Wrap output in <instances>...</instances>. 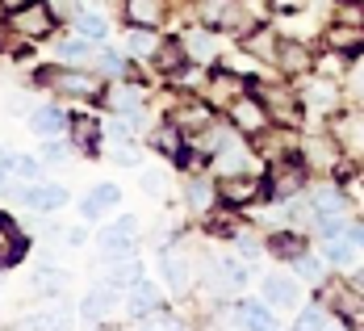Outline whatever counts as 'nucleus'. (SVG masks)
<instances>
[{
  "label": "nucleus",
  "mask_w": 364,
  "mask_h": 331,
  "mask_svg": "<svg viewBox=\"0 0 364 331\" xmlns=\"http://www.w3.org/2000/svg\"><path fill=\"white\" fill-rule=\"evenodd\" d=\"M259 93V101H264V110H268V117H277L281 126H297L301 122V113H306V105H301V93H297V84H277V88H255Z\"/></svg>",
  "instance_id": "obj_1"
},
{
  "label": "nucleus",
  "mask_w": 364,
  "mask_h": 331,
  "mask_svg": "<svg viewBox=\"0 0 364 331\" xmlns=\"http://www.w3.org/2000/svg\"><path fill=\"white\" fill-rule=\"evenodd\" d=\"M226 110H230V126L243 130V135H252V139H259L268 130V110H264L259 93H239Z\"/></svg>",
  "instance_id": "obj_2"
},
{
  "label": "nucleus",
  "mask_w": 364,
  "mask_h": 331,
  "mask_svg": "<svg viewBox=\"0 0 364 331\" xmlns=\"http://www.w3.org/2000/svg\"><path fill=\"white\" fill-rule=\"evenodd\" d=\"M331 51H339V55H348V59H360L364 55V26L360 21H331L327 34H323Z\"/></svg>",
  "instance_id": "obj_3"
},
{
  "label": "nucleus",
  "mask_w": 364,
  "mask_h": 331,
  "mask_svg": "<svg viewBox=\"0 0 364 331\" xmlns=\"http://www.w3.org/2000/svg\"><path fill=\"white\" fill-rule=\"evenodd\" d=\"M134 235H139V222L134 219H117V222H109V226L97 231V248L105 252V260L109 256H126L130 243H134Z\"/></svg>",
  "instance_id": "obj_4"
},
{
  "label": "nucleus",
  "mask_w": 364,
  "mask_h": 331,
  "mask_svg": "<svg viewBox=\"0 0 364 331\" xmlns=\"http://www.w3.org/2000/svg\"><path fill=\"white\" fill-rule=\"evenodd\" d=\"M30 210L38 214H50V210H63L68 206V184H55V181H34L26 189V197H21Z\"/></svg>",
  "instance_id": "obj_5"
},
{
  "label": "nucleus",
  "mask_w": 364,
  "mask_h": 331,
  "mask_svg": "<svg viewBox=\"0 0 364 331\" xmlns=\"http://www.w3.org/2000/svg\"><path fill=\"white\" fill-rule=\"evenodd\" d=\"M42 80H55V88H63V93H72V97H101V93H105V84H101L97 75L75 72V68H63V72H42Z\"/></svg>",
  "instance_id": "obj_6"
},
{
  "label": "nucleus",
  "mask_w": 364,
  "mask_h": 331,
  "mask_svg": "<svg viewBox=\"0 0 364 331\" xmlns=\"http://www.w3.org/2000/svg\"><path fill=\"white\" fill-rule=\"evenodd\" d=\"M50 26H55V13H50V4H38V0H30L26 9H17V13H13V30H17V34L42 38Z\"/></svg>",
  "instance_id": "obj_7"
},
{
  "label": "nucleus",
  "mask_w": 364,
  "mask_h": 331,
  "mask_svg": "<svg viewBox=\"0 0 364 331\" xmlns=\"http://www.w3.org/2000/svg\"><path fill=\"white\" fill-rule=\"evenodd\" d=\"M159 306H164V290H159L155 281L139 277V281L130 285V298H126L130 319H146V315H151V310H159Z\"/></svg>",
  "instance_id": "obj_8"
},
{
  "label": "nucleus",
  "mask_w": 364,
  "mask_h": 331,
  "mask_svg": "<svg viewBox=\"0 0 364 331\" xmlns=\"http://www.w3.org/2000/svg\"><path fill=\"white\" fill-rule=\"evenodd\" d=\"M281 72L289 75H297V72H314V55L301 46V42H293V38H281V46H277V59H272Z\"/></svg>",
  "instance_id": "obj_9"
},
{
  "label": "nucleus",
  "mask_w": 364,
  "mask_h": 331,
  "mask_svg": "<svg viewBox=\"0 0 364 331\" xmlns=\"http://www.w3.org/2000/svg\"><path fill=\"white\" fill-rule=\"evenodd\" d=\"M259 193L268 197L264 181H255V177H243V172H235V177H226V181H222V201H226V206H247V201H255Z\"/></svg>",
  "instance_id": "obj_10"
},
{
  "label": "nucleus",
  "mask_w": 364,
  "mask_h": 331,
  "mask_svg": "<svg viewBox=\"0 0 364 331\" xmlns=\"http://www.w3.org/2000/svg\"><path fill=\"white\" fill-rule=\"evenodd\" d=\"M301 105L314 110V113H331L339 105V88L331 80H306L301 84Z\"/></svg>",
  "instance_id": "obj_11"
},
{
  "label": "nucleus",
  "mask_w": 364,
  "mask_h": 331,
  "mask_svg": "<svg viewBox=\"0 0 364 331\" xmlns=\"http://www.w3.org/2000/svg\"><path fill=\"white\" fill-rule=\"evenodd\" d=\"M159 264H164V285H168L172 294H184V290L193 285V268H188V260H184L176 248H168V252L159 256Z\"/></svg>",
  "instance_id": "obj_12"
},
{
  "label": "nucleus",
  "mask_w": 364,
  "mask_h": 331,
  "mask_svg": "<svg viewBox=\"0 0 364 331\" xmlns=\"http://www.w3.org/2000/svg\"><path fill=\"white\" fill-rule=\"evenodd\" d=\"M335 143L348 155H364V117L360 113H343L335 122Z\"/></svg>",
  "instance_id": "obj_13"
},
{
  "label": "nucleus",
  "mask_w": 364,
  "mask_h": 331,
  "mask_svg": "<svg viewBox=\"0 0 364 331\" xmlns=\"http://www.w3.org/2000/svg\"><path fill=\"white\" fill-rule=\"evenodd\" d=\"M68 130H72L75 151H84V155H97V143H101L97 117H88V113H75V117H68Z\"/></svg>",
  "instance_id": "obj_14"
},
{
  "label": "nucleus",
  "mask_w": 364,
  "mask_h": 331,
  "mask_svg": "<svg viewBox=\"0 0 364 331\" xmlns=\"http://www.w3.org/2000/svg\"><path fill=\"white\" fill-rule=\"evenodd\" d=\"M117 201H122V189H117V184H97V189H92V193L80 201V214L97 222L101 214H105V210H113Z\"/></svg>",
  "instance_id": "obj_15"
},
{
  "label": "nucleus",
  "mask_w": 364,
  "mask_h": 331,
  "mask_svg": "<svg viewBox=\"0 0 364 331\" xmlns=\"http://www.w3.org/2000/svg\"><path fill=\"white\" fill-rule=\"evenodd\" d=\"M297 294H301L297 277H285V273L264 277V298H268L272 306H297Z\"/></svg>",
  "instance_id": "obj_16"
},
{
  "label": "nucleus",
  "mask_w": 364,
  "mask_h": 331,
  "mask_svg": "<svg viewBox=\"0 0 364 331\" xmlns=\"http://www.w3.org/2000/svg\"><path fill=\"white\" fill-rule=\"evenodd\" d=\"M139 277H143V264H139V260H130V252H126V256H109L105 281H109L113 290H122V285H134Z\"/></svg>",
  "instance_id": "obj_17"
},
{
  "label": "nucleus",
  "mask_w": 364,
  "mask_h": 331,
  "mask_svg": "<svg viewBox=\"0 0 364 331\" xmlns=\"http://www.w3.org/2000/svg\"><path fill=\"white\" fill-rule=\"evenodd\" d=\"M327 302H331V310L335 315H343V319H356L364 310V294L356 290V285H335L327 294Z\"/></svg>",
  "instance_id": "obj_18"
},
{
  "label": "nucleus",
  "mask_w": 364,
  "mask_h": 331,
  "mask_svg": "<svg viewBox=\"0 0 364 331\" xmlns=\"http://www.w3.org/2000/svg\"><path fill=\"white\" fill-rule=\"evenodd\" d=\"M21 252H26L21 231H17L13 222L0 214V268H4V264H17V260H21Z\"/></svg>",
  "instance_id": "obj_19"
},
{
  "label": "nucleus",
  "mask_w": 364,
  "mask_h": 331,
  "mask_svg": "<svg viewBox=\"0 0 364 331\" xmlns=\"http://www.w3.org/2000/svg\"><path fill=\"white\" fill-rule=\"evenodd\" d=\"M268 252H272L277 260H289L293 264L297 256H306V239H301L297 231H277V235L268 239Z\"/></svg>",
  "instance_id": "obj_20"
},
{
  "label": "nucleus",
  "mask_w": 364,
  "mask_h": 331,
  "mask_svg": "<svg viewBox=\"0 0 364 331\" xmlns=\"http://www.w3.org/2000/svg\"><path fill=\"white\" fill-rule=\"evenodd\" d=\"M113 306H117V290H113V285H105V290H92V294L80 302V315L97 323V319H105V315H109Z\"/></svg>",
  "instance_id": "obj_21"
},
{
  "label": "nucleus",
  "mask_w": 364,
  "mask_h": 331,
  "mask_svg": "<svg viewBox=\"0 0 364 331\" xmlns=\"http://www.w3.org/2000/svg\"><path fill=\"white\" fill-rule=\"evenodd\" d=\"M63 126H68V113L59 110V105H42V110L30 117V130H34V135H46V139H50V135H63Z\"/></svg>",
  "instance_id": "obj_22"
},
{
  "label": "nucleus",
  "mask_w": 364,
  "mask_h": 331,
  "mask_svg": "<svg viewBox=\"0 0 364 331\" xmlns=\"http://www.w3.org/2000/svg\"><path fill=\"white\" fill-rule=\"evenodd\" d=\"M214 281H218V290H239L247 281V268L230 256H218L214 260Z\"/></svg>",
  "instance_id": "obj_23"
},
{
  "label": "nucleus",
  "mask_w": 364,
  "mask_h": 331,
  "mask_svg": "<svg viewBox=\"0 0 364 331\" xmlns=\"http://www.w3.org/2000/svg\"><path fill=\"white\" fill-rule=\"evenodd\" d=\"M164 17V0H126V21L130 26H155Z\"/></svg>",
  "instance_id": "obj_24"
},
{
  "label": "nucleus",
  "mask_w": 364,
  "mask_h": 331,
  "mask_svg": "<svg viewBox=\"0 0 364 331\" xmlns=\"http://www.w3.org/2000/svg\"><path fill=\"white\" fill-rule=\"evenodd\" d=\"M230 323H235V327H268L272 319H268V310H264L259 302H239V306L230 310Z\"/></svg>",
  "instance_id": "obj_25"
},
{
  "label": "nucleus",
  "mask_w": 364,
  "mask_h": 331,
  "mask_svg": "<svg viewBox=\"0 0 364 331\" xmlns=\"http://www.w3.org/2000/svg\"><path fill=\"white\" fill-rule=\"evenodd\" d=\"M126 51L139 55V59H146L151 51H159V46H155V34H151V26H130V34H126Z\"/></svg>",
  "instance_id": "obj_26"
},
{
  "label": "nucleus",
  "mask_w": 364,
  "mask_h": 331,
  "mask_svg": "<svg viewBox=\"0 0 364 331\" xmlns=\"http://www.w3.org/2000/svg\"><path fill=\"white\" fill-rule=\"evenodd\" d=\"M297 327L327 331V327H348V319H343V315H335V310H306V315L297 319Z\"/></svg>",
  "instance_id": "obj_27"
},
{
  "label": "nucleus",
  "mask_w": 364,
  "mask_h": 331,
  "mask_svg": "<svg viewBox=\"0 0 364 331\" xmlns=\"http://www.w3.org/2000/svg\"><path fill=\"white\" fill-rule=\"evenodd\" d=\"M184 51H188V59H210L214 55V38L205 30H188L184 34Z\"/></svg>",
  "instance_id": "obj_28"
},
{
  "label": "nucleus",
  "mask_w": 364,
  "mask_h": 331,
  "mask_svg": "<svg viewBox=\"0 0 364 331\" xmlns=\"http://www.w3.org/2000/svg\"><path fill=\"white\" fill-rule=\"evenodd\" d=\"M34 281L42 294H59V290H68V273H59V268H34Z\"/></svg>",
  "instance_id": "obj_29"
},
{
  "label": "nucleus",
  "mask_w": 364,
  "mask_h": 331,
  "mask_svg": "<svg viewBox=\"0 0 364 331\" xmlns=\"http://www.w3.org/2000/svg\"><path fill=\"white\" fill-rule=\"evenodd\" d=\"M75 30H80L84 38H105L109 34L105 17H97V13H75Z\"/></svg>",
  "instance_id": "obj_30"
},
{
  "label": "nucleus",
  "mask_w": 364,
  "mask_h": 331,
  "mask_svg": "<svg viewBox=\"0 0 364 331\" xmlns=\"http://www.w3.org/2000/svg\"><path fill=\"white\" fill-rule=\"evenodd\" d=\"M184 59H188V51L184 46H176V42H168V46H159V55H155V63L164 68V72H176Z\"/></svg>",
  "instance_id": "obj_31"
},
{
  "label": "nucleus",
  "mask_w": 364,
  "mask_h": 331,
  "mask_svg": "<svg viewBox=\"0 0 364 331\" xmlns=\"http://www.w3.org/2000/svg\"><path fill=\"white\" fill-rule=\"evenodd\" d=\"M155 147H159V155H172V159H176V155H181V130H176V126H164V130H159V135H155Z\"/></svg>",
  "instance_id": "obj_32"
},
{
  "label": "nucleus",
  "mask_w": 364,
  "mask_h": 331,
  "mask_svg": "<svg viewBox=\"0 0 364 331\" xmlns=\"http://www.w3.org/2000/svg\"><path fill=\"white\" fill-rule=\"evenodd\" d=\"M293 273H297V277H306L310 285H318V281H323V264H318V260L310 256V252H306V256H297V260H293Z\"/></svg>",
  "instance_id": "obj_33"
},
{
  "label": "nucleus",
  "mask_w": 364,
  "mask_h": 331,
  "mask_svg": "<svg viewBox=\"0 0 364 331\" xmlns=\"http://www.w3.org/2000/svg\"><path fill=\"white\" fill-rule=\"evenodd\" d=\"M188 201L205 210V206L214 201V189H210V181H193V184H188Z\"/></svg>",
  "instance_id": "obj_34"
},
{
  "label": "nucleus",
  "mask_w": 364,
  "mask_h": 331,
  "mask_svg": "<svg viewBox=\"0 0 364 331\" xmlns=\"http://www.w3.org/2000/svg\"><path fill=\"white\" fill-rule=\"evenodd\" d=\"M139 101H143V93H139V88H117V93H109V105H117V110L139 105Z\"/></svg>",
  "instance_id": "obj_35"
},
{
  "label": "nucleus",
  "mask_w": 364,
  "mask_h": 331,
  "mask_svg": "<svg viewBox=\"0 0 364 331\" xmlns=\"http://www.w3.org/2000/svg\"><path fill=\"white\" fill-rule=\"evenodd\" d=\"M113 164H139V151L130 147V143H122V147L113 151Z\"/></svg>",
  "instance_id": "obj_36"
},
{
  "label": "nucleus",
  "mask_w": 364,
  "mask_h": 331,
  "mask_svg": "<svg viewBox=\"0 0 364 331\" xmlns=\"http://www.w3.org/2000/svg\"><path fill=\"white\" fill-rule=\"evenodd\" d=\"M9 168H13V151H0V189L9 181Z\"/></svg>",
  "instance_id": "obj_37"
},
{
  "label": "nucleus",
  "mask_w": 364,
  "mask_h": 331,
  "mask_svg": "<svg viewBox=\"0 0 364 331\" xmlns=\"http://www.w3.org/2000/svg\"><path fill=\"white\" fill-rule=\"evenodd\" d=\"M30 323H34V327H59L63 319H59V315H34Z\"/></svg>",
  "instance_id": "obj_38"
},
{
  "label": "nucleus",
  "mask_w": 364,
  "mask_h": 331,
  "mask_svg": "<svg viewBox=\"0 0 364 331\" xmlns=\"http://www.w3.org/2000/svg\"><path fill=\"white\" fill-rule=\"evenodd\" d=\"M272 4H277L281 13H297V9H306L310 0H272Z\"/></svg>",
  "instance_id": "obj_39"
},
{
  "label": "nucleus",
  "mask_w": 364,
  "mask_h": 331,
  "mask_svg": "<svg viewBox=\"0 0 364 331\" xmlns=\"http://www.w3.org/2000/svg\"><path fill=\"white\" fill-rule=\"evenodd\" d=\"M143 189L151 193V197H159V193H164V189H159V177H155V172H146V177H143Z\"/></svg>",
  "instance_id": "obj_40"
},
{
  "label": "nucleus",
  "mask_w": 364,
  "mask_h": 331,
  "mask_svg": "<svg viewBox=\"0 0 364 331\" xmlns=\"http://www.w3.org/2000/svg\"><path fill=\"white\" fill-rule=\"evenodd\" d=\"M0 4H4V9H9V13H17V9H26V4H30V0H0Z\"/></svg>",
  "instance_id": "obj_41"
},
{
  "label": "nucleus",
  "mask_w": 364,
  "mask_h": 331,
  "mask_svg": "<svg viewBox=\"0 0 364 331\" xmlns=\"http://www.w3.org/2000/svg\"><path fill=\"white\" fill-rule=\"evenodd\" d=\"M352 84H356V97H364V68L356 75H352Z\"/></svg>",
  "instance_id": "obj_42"
},
{
  "label": "nucleus",
  "mask_w": 364,
  "mask_h": 331,
  "mask_svg": "<svg viewBox=\"0 0 364 331\" xmlns=\"http://www.w3.org/2000/svg\"><path fill=\"white\" fill-rule=\"evenodd\" d=\"M352 285H356V290H360V294H364V268H360V273H356V281H352Z\"/></svg>",
  "instance_id": "obj_43"
}]
</instances>
